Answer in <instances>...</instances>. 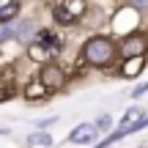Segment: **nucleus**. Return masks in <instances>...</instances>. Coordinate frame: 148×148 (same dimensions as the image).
Returning <instances> with one entry per match:
<instances>
[{
    "instance_id": "nucleus-9",
    "label": "nucleus",
    "mask_w": 148,
    "mask_h": 148,
    "mask_svg": "<svg viewBox=\"0 0 148 148\" xmlns=\"http://www.w3.org/2000/svg\"><path fill=\"white\" fill-rule=\"evenodd\" d=\"M16 27H19V22L3 19V22H0V41H5V38H16Z\"/></svg>"
},
{
    "instance_id": "nucleus-14",
    "label": "nucleus",
    "mask_w": 148,
    "mask_h": 148,
    "mask_svg": "<svg viewBox=\"0 0 148 148\" xmlns=\"http://www.w3.org/2000/svg\"><path fill=\"white\" fill-rule=\"evenodd\" d=\"M129 3H132L134 8H140V11H145V8H148V0H129Z\"/></svg>"
},
{
    "instance_id": "nucleus-12",
    "label": "nucleus",
    "mask_w": 148,
    "mask_h": 148,
    "mask_svg": "<svg viewBox=\"0 0 148 148\" xmlns=\"http://www.w3.org/2000/svg\"><path fill=\"white\" fill-rule=\"evenodd\" d=\"M27 145H52V137L44 132H33L30 137H27Z\"/></svg>"
},
{
    "instance_id": "nucleus-6",
    "label": "nucleus",
    "mask_w": 148,
    "mask_h": 148,
    "mask_svg": "<svg viewBox=\"0 0 148 148\" xmlns=\"http://www.w3.org/2000/svg\"><path fill=\"white\" fill-rule=\"evenodd\" d=\"M145 49H148V38L145 36H129V38H123V44H121V55L123 58L143 55Z\"/></svg>"
},
{
    "instance_id": "nucleus-3",
    "label": "nucleus",
    "mask_w": 148,
    "mask_h": 148,
    "mask_svg": "<svg viewBox=\"0 0 148 148\" xmlns=\"http://www.w3.org/2000/svg\"><path fill=\"white\" fill-rule=\"evenodd\" d=\"M33 44H36V47H30V55H33V58H44L47 52H58V49L63 47L60 38L55 36L52 30H36Z\"/></svg>"
},
{
    "instance_id": "nucleus-5",
    "label": "nucleus",
    "mask_w": 148,
    "mask_h": 148,
    "mask_svg": "<svg viewBox=\"0 0 148 148\" xmlns=\"http://www.w3.org/2000/svg\"><path fill=\"white\" fill-rule=\"evenodd\" d=\"M38 79H41V85H44L47 90H55V88H60V85H63V71H60V66L47 63V66H41Z\"/></svg>"
},
{
    "instance_id": "nucleus-11",
    "label": "nucleus",
    "mask_w": 148,
    "mask_h": 148,
    "mask_svg": "<svg viewBox=\"0 0 148 148\" xmlns=\"http://www.w3.org/2000/svg\"><path fill=\"white\" fill-rule=\"evenodd\" d=\"M140 66H143V55H132L126 63V69H123V77H134V74L140 71Z\"/></svg>"
},
{
    "instance_id": "nucleus-4",
    "label": "nucleus",
    "mask_w": 148,
    "mask_h": 148,
    "mask_svg": "<svg viewBox=\"0 0 148 148\" xmlns=\"http://www.w3.org/2000/svg\"><path fill=\"white\" fill-rule=\"evenodd\" d=\"M85 11V3L82 0H63L60 5H55V11H52V16H55V22H60V25H74L77 22V16Z\"/></svg>"
},
{
    "instance_id": "nucleus-1",
    "label": "nucleus",
    "mask_w": 148,
    "mask_h": 148,
    "mask_svg": "<svg viewBox=\"0 0 148 148\" xmlns=\"http://www.w3.org/2000/svg\"><path fill=\"white\" fill-rule=\"evenodd\" d=\"M112 58H115V44L110 38L96 36L82 47V60L90 66H107V63H112Z\"/></svg>"
},
{
    "instance_id": "nucleus-2",
    "label": "nucleus",
    "mask_w": 148,
    "mask_h": 148,
    "mask_svg": "<svg viewBox=\"0 0 148 148\" xmlns=\"http://www.w3.org/2000/svg\"><path fill=\"white\" fill-rule=\"evenodd\" d=\"M143 126H148V118L143 115V110H140V107H132V110H126V115H123V121L118 123L115 132H112L110 137H104V145L115 143V140L126 137V134H132V132H140Z\"/></svg>"
},
{
    "instance_id": "nucleus-7",
    "label": "nucleus",
    "mask_w": 148,
    "mask_h": 148,
    "mask_svg": "<svg viewBox=\"0 0 148 148\" xmlns=\"http://www.w3.org/2000/svg\"><path fill=\"white\" fill-rule=\"evenodd\" d=\"M96 134H99V126H96V123H79V126L69 134V140L71 143H93Z\"/></svg>"
},
{
    "instance_id": "nucleus-8",
    "label": "nucleus",
    "mask_w": 148,
    "mask_h": 148,
    "mask_svg": "<svg viewBox=\"0 0 148 148\" xmlns=\"http://www.w3.org/2000/svg\"><path fill=\"white\" fill-rule=\"evenodd\" d=\"M16 16V0H0V22Z\"/></svg>"
},
{
    "instance_id": "nucleus-10",
    "label": "nucleus",
    "mask_w": 148,
    "mask_h": 148,
    "mask_svg": "<svg viewBox=\"0 0 148 148\" xmlns=\"http://www.w3.org/2000/svg\"><path fill=\"white\" fill-rule=\"evenodd\" d=\"M47 93H49V90L41 85V79H38V82H33V85H27V90H25V96H27L30 101H33V99H44Z\"/></svg>"
},
{
    "instance_id": "nucleus-15",
    "label": "nucleus",
    "mask_w": 148,
    "mask_h": 148,
    "mask_svg": "<svg viewBox=\"0 0 148 148\" xmlns=\"http://www.w3.org/2000/svg\"><path fill=\"white\" fill-rule=\"evenodd\" d=\"M143 93H148V82H145V85H140V88H134V90H132V96H134V99H137V96H143Z\"/></svg>"
},
{
    "instance_id": "nucleus-13",
    "label": "nucleus",
    "mask_w": 148,
    "mask_h": 148,
    "mask_svg": "<svg viewBox=\"0 0 148 148\" xmlns=\"http://www.w3.org/2000/svg\"><path fill=\"white\" fill-rule=\"evenodd\" d=\"M110 123H112V121H110V115H101L99 121H96V126H99L101 132H107V129H110Z\"/></svg>"
}]
</instances>
